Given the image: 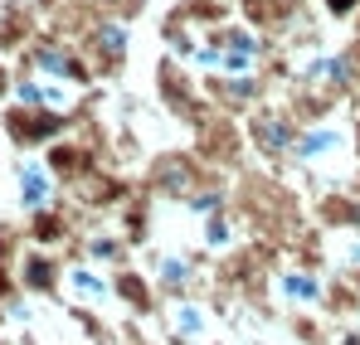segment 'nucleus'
I'll use <instances>...</instances> for the list:
<instances>
[{"label": "nucleus", "instance_id": "nucleus-1", "mask_svg": "<svg viewBox=\"0 0 360 345\" xmlns=\"http://www.w3.org/2000/svg\"><path fill=\"white\" fill-rule=\"evenodd\" d=\"M112 297L122 301V311L127 316H136V321H161L166 316V301H161V292H156V278L151 273H141V268H112Z\"/></svg>", "mask_w": 360, "mask_h": 345}, {"label": "nucleus", "instance_id": "nucleus-2", "mask_svg": "<svg viewBox=\"0 0 360 345\" xmlns=\"http://www.w3.org/2000/svg\"><path fill=\"white\" fill-rule=\"evenodd\" d=\"M243 141H248V136H243L229 117H205V122L195 126V156H200L205 166H214V171L239 166L243 161Z\"/></svg>", "mask_w": 360, "mask_h": 345}, {"label": "nucleus", "instance_id": "nucleus-3", "mask_svg": "<svg viewBox=\"0 0 360 345\" xmlns=\"http://www.w3.org/2000/svg\"><path fill=\"white\" fill-rule=\"evenodd\" d=\"M15 278H20L25 297H44V301H59L63 282H68V273H63V263L54 258V248H30L15 263Z\"/></svg>", "mask_w": 360, "mask_h": 345}, {"label": "nucleus", "instance_id": "nucleus-4", "mask_svg": "<svg viewBox=\"0 0 360 345\" xmlns=\"http://www.w3.org/2000/svg\"><path fill=\"white\" fill-rule=\"evenodd\" d=\"M316 229L326 233H360V195L356 190H321L316 195Z\"/></svg>", "mask_w": 360, "mask_h": 345}, {"label": "nucleus", "instance_id": "nucleus-5", "mask_svg": "<svg viewBox=\"0 0 360 345\" xmlns=\"http://www.w3.org/2000/svg\"><path fill=\"white\" fill-rule=\"evenodd\" d=\"M331 326H351L360 321V287L351 282V273L346 268H336V273H326V292H321V306H316Z\"/></svg>", "mask_w": 360, "mask_h": 345}, {"label": "nucleus", "instance_id": "nucleus-6", "mask_svg": "<svg viewBox=\"0 0 360 345\" xmlns=\"http://www.w3.org/2000/svg\"><path fill=\"white\" fill-rule=\"evenodd\" d=\"M283 331H288L292 345H336V326L321 311H311V306H288L283 311Z\"/></svg>", "mask_w": 360, "mask_h": 345}, {"label": "nucleus", "instance_id": "nucleus-7", "mask_svg": "<svg viewBox=\"0 0 360 345\" xmlns=\"http://www.w3.org/2000/svg\"><path fill=\"white\" fill-rule=\"evenodd\" d=\"M321 292H326V278H321V273H302L292 263L278 273V297H283L288 306H311V311H316V306H321Z\"/></svg>", "mask_w": 360, "mask_h": 345}, {"label": "nucleus", "instance_id": "nucleus-8", "mask_svg": "<svg viewBox=\"0 0 360 345\" xmlns=\"http://www.w3.org/2000/svg\"><path fill=\"white\" fill-rule=\"evenodd\" d=\"M346 146V136L336 131V126H302V136H297V146H292V161L297 166H311V161H326V156H336Z\"/></svg>", "mask_w": 360, "mask_h": 345}, {"label": "nucleus", "instance_id": "nucleus-9", "mask_svg": "<svg viewBox=\"0 0 360 345\" xmlns=\"http://www.w3.org/2000/svg\"><path fill=\"white\" fill-rule=\"evenodd\" d=\"M151 214H156V195H146V190H136L122 204V238L131 248H146L151 243Z\"/></svg>", "mask_w": 360, "mask_h": 345}, {"label": "nucleus", "instance_id": "nucleus-10", "mask_svg": "<svg viewBox=\"0 0 360 345\" xmlns=\"http://www.w3.org/2000/svg\"><path fill=\"white\" fill-rule=\"evenodd\" d=\"M210 306L205 301H176V306H166V316H161V331L171 326L180 336H190V341H210Z\"/></svg>", "mask_w": 360, "mask_h": 345}, {"label": "nucleus", "instance_id": "nucleus-11", "mask_svg": "<svg viewBox=\"0 0 360 345\" xmlns=\"http://www.w3.org/2000/svg\"><path fill=\"white\" fill-rule=\"evenodd\" d=\"M30 238H34V248H59V243H68V238H73V214H68V209H54V204L34 209Z\"/></svg>", "mask_w": 360, "mask_h": 345}, {"label": "nucleus", "instance_id": "nucleus-12", "mask_svg": "<svg viewBox=\"0 0 360 345\" xmlns=\"http://www.w3.org/2000/svg\"><path fill=\"white\" fill-rule=\"evenodd\" d=\"M83 258H88V263H108V268H127V263H131V243H127L122 233L93 229L83 238Z\"/></svg>", "mask_w": 360, "mask_h": 345}, {"label": "nucleus", "instance_id": "nucleus-13", "mask_svg": "<svg viewBox=\"0 0 360 345\" xmlns=\"http://www.w3.org/2000/svg\"><path fill=\"white\" fill-rule=\"evenodd\" d=\"M288 258H292V268H302V273H321L326 278V243H321V229L316 224H307V229L288 243Z\"/></svg>", "mask_w": 360, "mask_h": 345}, {"label": "nucleus", "instance_id": "nucleus-14", "mask_svg": "<svg viewBox=\"0 0 360 345\" xmlns=\"http://www.w3.org/2000/svg\"><path fill=\"white\" fill-rule=\"evenodd\" d=\"M68 321L83 331L88 345H117V326H112L98 306H88V301H68Z\"/></svg>", "mask_w": 360, "mask_h": 345}, {"label": "nucleus", "instance_id": "nucleus-15", "mask_svg": "<svg viewBox=\"0 0 360 345\" xmlns=\"http://www.w3.org/2000/svg\"><path fill=\"white\" fill-rule=\"evenodd\" d=\"M200 224H205V229H200V243H205L210 253H229V248H234V238H239V229H234V224H239V219H234L229 209L205 214Z\"/></svg>", "mask_w": 360, "mask_h": 345}, {"label": "nucleus", "instance_id": "nucleus-16", "mask_svg": "<svg viewBox=\"0 0 360 345\" xmlns=\"http://www.w3.org/2000/svg\"><path fill=\"white\" fill-rule=\"evenodd\" d=\"M68 287L78 292V297H88V306H98V301H108V297H112V282H108L103 273L83 268V263H78V268L68 273Z\"/></svg>", "mask_w": 360, "mask_h": 345}, {"label": "nucleus", "instance_id": "nucleus-17", "mask_svg": "<svg viewBox=\"0 0 360 345\" xmlns=\"http://www.w3.org/2000/svg\"><path fill=\"white\" fill-rule=\"evenodd\" d=\"M336 345H360V321H351V326H336Z\"/></svg>", "mask_w": 360, "mask_h": 345}, {"label": "nucleus", "instance_id": "nucleus-18", "mask_svg": "<svg viewBox=\"0 0 360 345\" xmlns=\"http://www.w3.org/2000/svg\"><path fill=\"white\" fill-rule=\"evenodd\" d=\"M161 345H200V341H190V336H180V331L166 326V331H161Z\"/></svg>", "mask_w": 360, "mask_h": 345}, {"label": "nucleus", "instance_id": "nucleus-19", "mask_svg": "<svg viewBox=\"0 0 360 345\" xmlns=\"http://www.w3.org/2000/svg\"><path fill=\"white\" fill-rule=\"evenodd\" d=\"M326 5H331V10H336V15H346V10H351V5H356V0H326Z\"/></svg>", "mask_w": 360, "mask_h": 345}, {"label": "nucleus", "instance_id": "nucleus-20", "mask_svg": "<svg viewBox=\"0 0 360 345\" xmlns=\"http://www.w3.org/2000/svg\"><path fill=\"white\" fill-rule=\"evenodd\" d=\"M351 190H356V195H360V171H356V175H351Z\"/></svg>", "mask_w": 360, "mask_h": 345}, {"label": "nucleus", "instance_id": "nucleus-21", "mask_svg": "<svg viewBox=\"0 0 360 345\" xmlns=\"http://www.w3.org/2000/svg\"><path fill=\"white\" fill-rule=\"evenodd\" d=\"M20 345H39V341H34V336H20Z\"/></svg>", "mask_w": 360, "mask_h": 345}, {"label": "nucleus", "instance_id": "nucleus-22", "mask_svg": "<svg viewBox=\"0 0 360 345\" xmlns=\"http://www.w3.org/2000/svg\"><path fill=\"white\" fill-rule=\"evenodd\" d=\"M205 345H229V341H205Z\"/></svg>", "mask_w": 360, "mask_h": 345}, {"label": "nucleus", "instance_id": "nucleus-23", "mask_svg": "<svg viewBox=\"0 0 360 345\" xmlns=\"http://www.w3.org/2000/svg\"><path fill=\"white\" fill-rule=\"evenodd\" d=\"M243 345H268V341H243Z\"/></svg>", "mask_w": 360, "mask_h": 345}, {"label": "nucleus", "instance_id": "nucleus-24", "mask_svg": "<svg viewBox=\"0 0 360 345\" xmlns=\"http://www.w3.org/2000/svg\"><path fill=\"white\" fill-rule=\"evenodd\" d=\"M0 326H5V306H0Z\"/></svg>", "mask_w": 360, "mask_h": 345}, {"label": "nucleus", "instance_id": "nucleus-25", "mask_svg": "<svg viewBox=\"0 0 360 345\" xmlns=\"http://www.w3.org/2000/svg\"><path fill=\"white\" fill-rule=\"evenodd\" d=\"M0 345H20V341H0Z\"/></svg>", "mask_w": 360, "mask_h": 345}]
</instances>
